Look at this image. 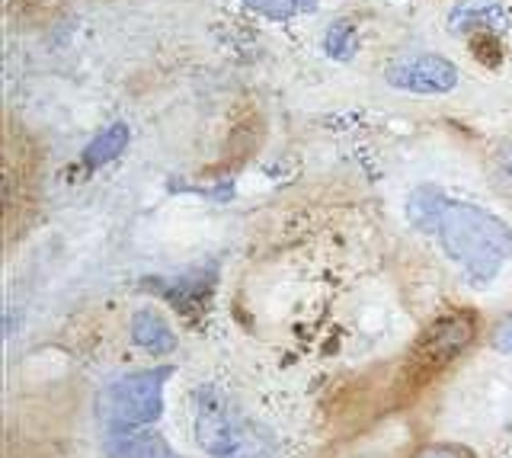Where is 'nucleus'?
<instances>
[{
    "label": "nucleus",
    "mask_w": 512,
    "mask_h": 458,
    "mask_svg": "<svg viewBox=\"0 0 512 458\" xmlns=\"http://www.w3.org/2000/svg\"><path fill=\"white\" fill-rule=\"evenodd\" d=\"M173 366L128 372L109 382L100 394V417L109 430H144L164 414V391Z\"/></svg>",
    "instance_id": "obj_3"
},
{
    "label": "nucleus",
    "mask_w": 512,
    "mask_h": 458,
    "mask_svg": "<svg viewBox=\"0 0 512 458\" xmlns=\"http://www.w3.org/2000/svg\"><path fill=\"white\" fill-rule=\"evenodd\" d=\"M448 199L439 193L436 186H420L410 193V202H407V218L410 225H416L420 231H439V218L445 212Z\"/></svg>",
    "instance_id": "obj_10"
},
{
    "label": "nucleus",
    "mask_w": 512,
    "mask_h": 458,
    "mask_svg": "<svg viewBox=\"0 0 512 458\" xmlns=\"http://www.w3.org/2000/svg\"><path fill=\"white\" fill-rule=\"evenodd\" d=\"M192 436L208 458H276L279 452L276 436L218 385L192 391Z\"/></svg>",
    "instance_id": "obj_2"
},
{
    "label": "nucleus",
    "mask_w": 512,
    "mask_h": 458,
    "mask_svg": "<svg viewBox=\"0 0 512 458\" xmlns=\"http://www.w3.org/2000/svg\"><path fill=\"white\" fill-rule=\"evenodd\" d=\"M493 346L500 353H512V314H509V318L500 327L493 330Z\"/></svg>",
    "instance_id": "obj_15"
},
{
    "label": "nucleus",
    "mask_w": 512,
    "mask_h": 458,
    "mask_svg": "<svg viewBox=\"0 0 512 458\" xmlns=\"http://www.w3.org/2000/svg\"><path fill=\"white\" fill-rule=\"evenodd\" d=\"M509 20L503 0H458L448 13V29L455 36H471V33H493L503 29Z\"/></svg>",
    "instance_id": "obj_7"
},
{
    "label": "nucleus",
    "mask_w": 512,
    "mask_h": 458,
    "mask_svg": "<svg viewBox=\"0 0 512 458\" xmlns=\"http://www.w3.org/2000/svg\"><path fill=\"white\" fill-rule=\"evenodd\" d=\"M244 7L266 20H295L317 10V0H244Z\"/></svg>",
    "instance_id": "obj_11"
},
{
    "label": "nucleus",
    "mask_w": 512,
    "mask_h": 458,
    "mask_svg": "<svg viewBox=\"0 0 512 458\" xmlns=\"http://www.w3.org/2000/svg\"><path fill=\"white\" fill-rule=\"evenodd\" d=\"M490 183L500 196L512 199V141L496 148V154L490 157Z\"/></svg>",
    "instance_id": "obj_13"
},
{
    "label": "nucleus",
    "mask_w": 512,
    "mask_h": 458,
    "mask_svg": "<svg viewBox=\"0 0 512 458\" xmlns=\"http://www.w3.org/2000/svg\"><path fill=\"white\" fill-rule=\"evenodd\" d=\"M384 81L394 90L416 93V97H442V93H452L458 87L461 71L445 55L416 52V55L394 58L388 71H384Z\"/></svg>",
    "instance_id": "obj_5"
},
{
    "label": "nucleus",
    "mask_w": 512,
    "mask_h": 458,
    "mask_svg": "<svg viewBox=\"0 0 512 458\" xmlns=\"http://www.w3.org/2000/svg\"><path fill=\"white\" fill-rule=\"evenodd\" d=\"M359 49V36H356V23L352 20H333L324 33V52L336 61H349Z\"/></svg>",
    "instance_id": "obj_12"
},
{
    "label": "nucleus",
    "mask_w": 512,
    "mask_h": 458,
    "mask_svg": "<svg viewBox=\"0 0 512 458\" xmlns=\"http://www.w3.org/2000/svg\"><path fill=\"white\" fill-rule=\"evenodd\" d=\"M439 244L445 257L474 286H487L512 257V231L503 218L474 202H448L439 218Z\"/></svg>",
    "instance_id": "obj_1"
},
{
    "label": "nucleus",
    "mask_w": 512,
    "mask_h": 458,
    "mask_svg": "<svg viewBox=\"0 0 512 458\" xmlns=\"http://www.w3.org/2000/svg\"><path fill=\"white\" fill-rule=\"evenodd\" d=\"M128 334H132V343L138 350H144L148 356L160 359V356H170L176 350V334L170 321L160 314L157 308H138L128 321Z\"/></svg>",
    "instance_id": "obj_8"
},
{
    "label": "nucleus",
    "mask_w": 512,
    "mask_h": 458,
    "mask_svg": "<svg viewBox=\"0 0 512 458\" xmlns=\"http://www.w3.org/2000/svg\"><path fill=\"white\" fill-rule=\"evenodd\" d=\"M477 334V318L471 311H452L442 314L439 321H432L420 340H416L410 353V372L413 375H432L445 369L448 362H455L471 346Z\"/></svg>",
    "instance_id": "obj_4"
},
{
    "label": "nucleus",
    "mask_w": 512,
    "mask_h": 458,
    "mask_svg": "<svg viewBox=\"0 0 512 458\" xmlns=\"http://www.w3.org/2000/svg\"><path fill=\"white\" fill-rule=\"evenodd\" d=\"M128 141H132V129H128V122H112L109 129H103L84 148V164L87 167H106V164H112L119 154H125Z\"/></svg>",
    "instance_id": "obj_9"
},
{
    "label": "nucleus",
    "mask_w": 512,
    "mask_h": 458,
    "mask_svg": "<svg viewBox=\"0 0 512 458\" xmlns=\"http://www.w3.org/2000/svg\"><path fill=\"white\" fill-rule=\"evenodd\" d=\"M106 458H180L170 442L154 430H106L103 436Z\"/></svg>",
    "instance_id": "obj_6"
},
{
    "label": "nucleus",
    "mask_w": 512,
    "mask_h": 458,
    "mask_svg": "<svg viewBox=\"0 0 512 458\" xmlns=\"http://www.w3.org/2000/svg\"><path fill=\"white\" fill-rule=\"evenodd\" d=\"M410 458H474V452L468 446H458V442H426Z\"/></svg>",
    "instance_id": "obj_14"
}]
</instances>
